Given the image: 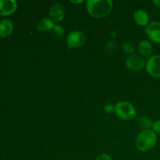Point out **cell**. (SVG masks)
<instances>
[{"label":"cell","mask_w":160,"mask_h":160,"mask_svg":"<svg viewBox=\"0 0 160 160\" xmlns=\"http://www.w3.org/2000/svg\"><path fill=\"white\" fill-rule=\"evenodd\" d=\"M116 115L123 120H133L136 117L137 111L135 107L128 101H120L115 105Z\"/></svg>","instance_id":"cell-3"},{"label":"cell","mask_w":160,"mask_h":160,"mask_svg":"<svg viewBox=\"0 0 160 160\" xmlns=\"http://www.w3.org/2000/svg\"><path fill=\"white\" fill-rule=\"evenodd\" d=\"M146 70L150 76L160 78V55L151 56L146 62Z\"/></svg>","instance_id":"cell-5"},{"label":"cell","mask_w":160,"mask_h":160,"mask_svg":"<svg viewBox=\"0 0 160 160\" xmlns=\"http://www.w3.org/2000/svg\"><path fill=\"white\" fill-rule=\"evenodd\" d=\"M54 27V21L47 17L41 19L38 23V29L41 32H48V31H52Z\"/></svg>","instance_id":"cell-12"},{"label":"cell","mask_w":160,"mask_h":160,"mask_svg":"<svg viewBox=\"0 0 160 160\" xmlns=\"http://www.w3.org/2000/svg\"><path fill=\"white\" fill-rule=\"evenodd\" d=\"M152 130L156 134H160V120L153 123Z\"/></svg>","instance_id":"cell-17"},{"label":"cell","mask_w":160,"mask_h":160,"mask_svg":"<svg viewBox=\"0 0 160 160\" xmlns=\"http://www.w3.org/2000/svg\"><path fill=\"white\" fill-rule=\"evenodd\" d=\"M17 2L15 0H0V16L6 17L15 12Z\"/></svg>","instance_id":"cell-8"},{"label":"cell","mask_w":160,"mask_h":160,"mask_svg":"<svg viewBox=\"0 0 160 160\" xmlns=\"http://www.w3.org/2000/svg\"><path fill=\"white\" fill-rule=\"evenodd\" d=\"M87 41V37L81 31H73L67 38V44L68 48H78L84 45Z\"/></svg>","instance_id":"cell-4"},{"label":"cell","mask_w":160,"mask_h":160,"mask_svg":"<svg viewBox=\"0 0 160 160\" xmlns=\"http://www.w3.org/2000/svg\"><path fill=\"white\" fill-rule=\"evenodd\" d=\"M113 2L111 0H88L86 2V9L92 17L103 18L112 10Z\"/></svg>","instance_id":"cell-1"},{"label":"cell","mask_w":160,"mask_h":160,"mask_svg":"<svg viewBox=\"0 0 160 160\" xmlns=\"http://www.w3.org/2000/svg\"><path fill=\"white\" fill-rule=\"evenodd\" d=\"M157 142L156 134L152 129L142 130L136 138V146L142 152L152 149Z\"/></svg>","instance_id":"cell-2"},{"label":"cell","mask_w":160,"mask_h":160,"mask_svg":"<svg viewBox=\"0 0 160 160\" xmlns=\"http://www.w3.org/2000/svg\"><path fill=\"white\" fill-rule=\"evenodd\" d=\"M134 21L139 26H147L149 23V16L146 11L143 9H138L134 13Z\"/></svg>","instance_id":"cell-10"},{"label":"cell","mask_w":160,"mask_h":160,"mask_svg":"<svg viewBox=\"0 0 160 160\" xmlns=\"http://www.w3.org/2000/svg\"><path fill=\"white\" fill-rule=\"evenodd\" d=\"M95 160H112V159L109 155L106 154V153H103V154H101L99 155V156H97L96 159Z\"/></svg>","instance_id":"cell-19"},{"label":"cell","mask_w":160,"mask_h":160,"mask_svg":"<svg viewBox=\"0 0 160 160\" xmlns=\"http://www.w3.org/2000/svg\"><path fill=\"white\" fill-rule=\"evenodd\" d=\"M49 16L55 22H60L66 16V9L60 3H55L49 9Z\"/></svg>","instance_id":"cell-9"},{"label":"cell","mask_w":160,"mask_h":160,"mask_svg":"<svg viewBox=\"0 0 160 160\" xmlns=\"http://www.w3.org/2000/svg\"><path fill=\"white\" fill-rule=\"evenodd\" d=\"M122 48H123V51L128 54H132L134 52V47L131 42H123L122 45Z\"/></svg>","instance_id":"cell-16"},{"label":"cell","mask_w":160,"mask_h":160,"mask_svg":"<svg viewBox=\"0 0 160 160\" xmlns=\"http://www.w3.org/2000/svg\"><path fill=\"white\" fill-rule=\"evenodd\" d=\"M146 65L145 59L138 55H131L127 59L126 66L131 71H140Z\"/></svg>","instance_id":"cell-6"},{"label":"cell","mask_w":160,"mask_h":160,"mask_svg":"<svg viewBox=\"0 0 160 160\" xmlns=\"http://www.w3.org/2000/svg\"><path fill=\"white\" fill-rule=\"evenodd\" d=\"M104 109L106 112L110 113V112H114V111H115V106L111 104V103H108V104H106V106H105Z\"/></svg>","instance_id":"cell-18"},{"label":"cell","mask_w":160,"mask_h":160,"mask_svg":"<svg viewBox=\"0 0 160 160\" xmlns=\"http://www.w3.org/2000/svg\"><path fill=\"white\" fill-rule=\"evenodd\" d=\"M145 33L151 41L160 43V23L157 21L148 23L145 30Z\"/></svg>","instance_id":"cell-7"},{"label":"cell","mask_w":160,"mask_h":160,"mask_svg":"<svg viewBox=\"0 0 160 160\" xmlns=\"http://www.w3.org/2000/svg\"><path fill=\"white\" fill-rule=\"evenodd\" d=\"M53 34H54L55 38L59 39L60 38H62V36L65 34V29L63 28V27L60 24H56L55 25L54 28L52 30Z\"/></svg>","instance_id":"cell-15"},{"label":"cell","mask_w":160,"mask_h":160,"mask_svg":"<svg viewBox=\"0 0 160 160\" xmlns=\"http://www.w3.org/2000/svg\"><path fill=\"white\" fill-rule=\"evenodd\" d=\"M70 2L73 3V4H78V3L84 2V1H83V0H78V1H73V0H71V1H70Z\"/></svg>","instance_id":"cell-21"},{"label":"cell","mask_w":160,"mask_h":160,"mask_svg":"<svg viewBox=\"0 0 160 160\" xmlns=\"http://www.w3.org/2000/svg\"><path fill=\"white\" fill-rule=\"evenodd\" d=\"M138 123L140 128H142L143 130H149L152 128L153 122L152 121L149 117H142L138 119Z\"/></svg>","instance_id":"cell-14"},{"label":"cell","mask_w":160,"mask_h":160,"mask_svg":"<svg viewBox=\"0 0 160 160\" xmlns=\"http://www.w3.org/2000/svg\"><path fill=\"white\" fill-rule=\"evenodd\" d=\"M13 31V23L10 20L5 19L0 21V37L7 38Z\"/></svg>","instance_id":"cell-11"},{"label":"cell","mask_w":160,"mask_h":160,"mask_svg":"<svg viewBox=\"0 0 160 160\" xmlns=\"http://www.w3.org/2000/svg\"><path fill=\"white\" fill-rule=\"evenodd\" d=\"M152 2L156 6H157V7H160V0H153Z\"/></svg>","instance_id":"cell-20"},{"label":"cell","mask_w":160,"mask_h":160,"mask_svg":"<svg viewBox=\"0 0 160 160\" xmlns=\"http://www.w3.org/2000/svg\"><path fill=\"white\" fill-rule=\"evenodd\" d=\"M138 51L141 56L142 57H148L152 55L153 52L152 45L148 41L143 40L139 43Z\"/></svg>","instance_id":"cell-13"}]
</instances>
